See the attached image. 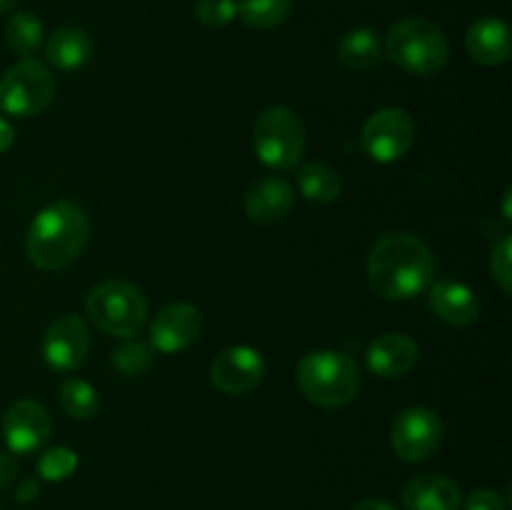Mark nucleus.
Returning <instances> with one entry per match:
<instances>
[{"instance_id": "f257e3e1", "label": "nucleus", "mask_w": 512, "mask_h": 510, "mask_svg": "<svg viewBox=\"0 0 512 510\" xmlns=\"http://www.w3.org/2000/svg\"><path fill=\"white\" fill-rule=\"evenodd\" d=\"M435 260L413 233H388L370 248L368 280L385 300H410L430 288Z\"/></svg>"}, {"instance_id": "f03ea898", "label": "nucleus", "mask_w": 512, "mask_h": 510, "mask_svg": "<svg viewBox=\"0 0 512 510\" xmlns=\"http://www.w3.org/2000/svg\"><path fill=\"white\" fill-rule=\"evenodd\" d=\"M90 240V220L73 200H60L40 210L25 235L28 260L40 270L58 273L83 255Z\"/></svg>"}, {"instance_id": "7ed1b4c3", "label": "nucleus", "mask_w": 512, "mask_h": 510, "mask_svg": "<svg viewBox=\"0 0 512 510\" xmlns=\"http://www.w3.org/2000/svg\"><path fill=\"white\" fill-rule=\"evenodd\" d=\"M383 53L405 73L433 78L448 65L450 45L440 25L420 15H410L388 30Z\"/></svg>"}, {"instance_id": "20e7f679", "label": "nucleus", "mask_w": 512, "mask_h": 510, "mask_svg": "<svg viewBox=\"0 0 512 510\" xmlns=\"http://www.w3.org/2000/svg\"><path fill=\"white\" fill-rule=\"evenodd\" d=\"M298 385L310 403L320 408H343L358 398L363 375L348 353L313 350L298 363Z\"/></svg>"}, {"instance_id": "39448f33", "label": "nucleus", "mask_w": 512, "mask_h": 510, "mask_svg": "<svg viewBox=\"0 0 512 510\" xmlns=\"http://www.w3.org/2000/svg\"><path fill=\"white\" fill-rule=\"evenodd\" d=\"M88 318L95 328L115 338H135L148 318V300L138 285L128 280L110 278L95 285L85 300Z\"/></svg>"}, {"instance_id": "423d86ee", "label": "nucleus", "mask_w": 512, "mask_h": 510, "mask_svg": "<svg viewBox=\"0 0 512 510\" xmlns=\"http://www.w3.org/2000/svg\"><path fill=\"white\" fill-rule=\"evenodd\" d=\"M305 125L298 113L285 105H273L263 110L253 125V148L263 165L273 170H290L303 160Z\"/></svg>"}, {"instance_id": "0eeeda50", "label": "nucleus", "mask_w": 512, "mask_h": 510, "mask_svg": "<svg viewBox=\"0 0 512 510\" xmlns=\"http://www.w3.org/2000/svg\"><path fill=\"white\" fill-rule=\"evenodd\" d=\"M55 98V78L48 65L23 58L0 78V110L15 118L40 115Z\"/></svg>"}, {"instance_id": "6e6552de", "label": "nucleus", "mask_w": 512, "mask_h": 510, "mask_svg": "<svg viewBox=\"0 0 512 510\" xmlns=\"http://www.w3.org/2000/svg\"><path fill=\"white\" fill-rule=\"evenodd\" d=\"M415 143V123L408 110L383 108L370 115L360 133L363 153L375 163H395L405 158Z\"/></svg>"}, {"instance_id": "1a4fd4ad", "label": "nucleus", "mask_w": 512, "mask_h": 510, "mask_svg": "<svg viewBox=\"0 0 512 510\" xmlns=\"http://www.w3.org/2000/svg\"><path fill=\"white\" fill-rule=\"evenodd\" d=\"M445 435V425L435 410L415 405L405 408L395 415L393 428H390V445L395 455L405 463H418L430 458L440 448Z\"/></svg>"}, {"instance_id": "9d476101", "label": "nucleus", "mask_w": 512, "mask_h": 510, "mask_svg": "<svg viewBox=\"0 0 512 510\" xmlns=\"http://www.w3.org/2000/svg\"><path fill=\"white\" fill-rule=\"evenodd\" d=\"M265 358L250 345H233L215 355L210 380L225 395H245L258 388L265 378Z\"/></svg>"}, {"instance_id": "9b49d317", "label": "nucleus", "mask_w": 512, "mask_h": 510, "mask_svg": "<svg viewBox=\"0 0 512 510\" xmlns=\"http://www.w3.org/2000/svg\"><path fill=\"white\" fill-rule=\"evenodd\" d=\"M88 350L90 333L80 315H60L43 335V360L60 373L78 370L88 358Z\"/></svg>"}, {"instance_id": "f8f14e48", "label": "nucleus", "mask_w": 512, "mask_h": 510, "mask_svg": "<svg viewBox=\"0 0 512 510\" xmlns=\"http://www.w3.org/2000/svg\"><path fill=\"white\" fill-rule=\"evenodd\" d=\"M53 433L50 413L38 400H18L3 418L5 445L13 455H33L43 448Z\"/></svg>"}, {"instance_id": "ddd939ff", "label": "nucleus", "mask_w": 512, "mask_h": 510, "mask_svg": "<svg viewBox=\"0 0 512 510\" xmlns=\"http://www.w3.org/2000/svg\"><path fill=\"white\" fill-rule=\"evenodd\" d=\"M203 313L190 303H170L158 310L150 325V345L158 353H180L198 340Z\"/></svg>"}, {"instance_id": "4468645a", "label": "nucleus", "mask_w": 512, "mask_h": 510, "mask_svg": "<svg viewBox=\"0 0 512 510\" xmlns=\"http://www.w3.org/2000/svg\"><path fill=\"white\" fill-rule=\"evenodd\" d=\"M418 358V343L405 333L378 335L365 353V363L378 378H403L418 365Z\"/></svg>"}, {"instance_id": "2eb2a0df", "label": "nucleus", "mask_w": 512, "mask_h": 510, "mask_svg": "<svg viewBox=\"0 0 512 510\" xmlns=\"http://www.w3.org/2000/svg\"><path fill=\"white\" fill-rule=\"evenodd\" d=\"M405 510H458L463 493L458 483L440 473H420L403 485Z\"/></svg>"}, {"instance_id": "dca6fc26", "label": "nucleus", "mask_w": 512, "mask_h": 510, "mask_svg": "<svg viewBox=\"0 0 512 510\" xmlns=\"http://www.w3.org/2000/svg\"><path fill=\"white\" fill-rule=\"evenodd\" d=\"M470 58L480 65H505L512 55L510 25L500 18L475 20L465 35Z\"/></svg>"}, {"instance_id": "f3484780", "label": "nucleus", "mask_w": 512, "mask_h": 510, "mask_svg": "<svg viewBox=\"0 0 512 510\" xmlns=\"http://www.w3.org/2000/svg\"><path fill=\"white\" fill-rule=\"evenodd\" d=\"M430 310L438 315L443 323L448 325H470L478 320L480 303L478 295L468 288V285L458 283V280H438L430 285Z\"/></svg>"}, {"instance_id": "a211bd4d", "label": "nucleus", "mask_w": 512, "mask_h": 510, "mask_svg": "<svg viewBox=\"0 0 512 510\" xmlns=\"http://www.w3.org/2000/svg\"><path fill=\"white\" fill-rule=\"evenodd\" d=\"M293 185L283 178H263L245 193V213L255 223H278L293 210Z\"/></svg>"}, {"instance_id": "6ab92c4d", "label": "nucleus", "mask_w": 512, "mask_h": 510, "mask_svg": "<svg viewBox=\"0 0 512 510\" xmlns=\"http://www.w3.org/2000/svg\"><path fill=\"white\" fill-rule=\"evenodd\" d=\"M45 58L58 70H80L93 58V38L83 28L65 25L45 40Z\"/></svg>"}, {"instance_id": "aec40b11", "label": "nucleus", "mask_w": 512, "mask_h": 510, "mask_svg": "<svg viewBox=\"0 0 512 510\" xmlns=\"http://www.w3.org/2000/svg\"><path fill=\"white\" fill-rule=\"evenodd\" d=\"M338 60L348 70H370L383 60V40L373 28H355L338 43Z\"/></svg>"}, {"instance_id": "412c9836", "label": "nucleus", "mask_w": 512, "mask_h": 510, "mask_svg": "<svg viewBox=\"0 0 512 510\" xmlns=\"http://www.w3.org/2000/svg\"><path fill=\"white\" fill-rule=\"evenodd\" d=\"M298 188L313 203H333L343 190L338 170L325 163H305L298 170Z\"/></svg>"}, {"instance_id": "4be33fe9", "label": "nucleus", "mask_w": 512, "mask_h": 510, "mask_svg": "<svg viewBox=\"0 0 512 510\" xmlns=\"http://www.w3.org/2000/svg\"><path fill=\"white\" fill-rule=\"evenodd\" d=\"M5 40H8L10 50L23 58H33L43 45V23L33 13H15L5 25Z\"/></svg>"}, {"instance_id": "5701e85b", "label": "nucleus", "mask_w": 512, "mask_h": 510, "mask_svg": "<svg viewBox=\"0 0 512 510\" xmlns=\"http://www.w3.org/2000/svg\"><path fill=\"white\" fill-rule=\"evenodd\" d=\"M290 13H293V0H238V15L250 28H278Z\"/></svg>"}, {"instance_id": "b1692460", "label": "nucleus", "mask_w": 512, "mask_h": 510, "mask_svg": "<svg viewBox=\"0 0 512 510\" xmlns=\"http://www.w3.org/2000/svg\"><path fill=\"white\" fill-rule=\"evenodd\" d=\"M60 405L75 420H90L98 415V390L83 378H68L60 385Z\"/></svg>"}, {"instance_id": "393cba45", "label": "nucleus", "mask_w": 512, "mask_h": 510, "mask_svg": "<svg viewBox=\"0 0 512 510\" xmlns=\"http://www.w3.org/2000/svg\"><path fill=\"white\" fill-rule=\"evenodd\" d=\"M155 350L150 343H140V340L128 338L118 350L113 353V365L123 375H140L153 365Z\"/></svg>"}, {"instance_id": "a878e982", "label": "nucleus", "mask_w": 512, "mask_h": 510, "mask_svg": "<svg viewBox=\"0 0 512 510\" xmlns=\"http://www.w3.org/2000/svg\"><path fill=\"white\" fill-rule=\"evenodd\" d=\"M75 468H78V453L65 448V445H55V448L45 450L38 460V475L43 480H53V483L70 478Z\"/></svg>"}, {"instance_id": "bb28decb", "label": "nucleus", "mask_w": 512, "mask_h": 510, "mask_svg": "<svg viewBox=\"0 0 512 510\" xmlns=\"http://www.w3.org/2000/svg\"><path fill=\"white\" fill-rule=\"evenodd\" d=\"M238 15V0H198L195 18L205 28H225Z\"/></svg>"}, {"instance_id": "cd10ccee", "label": "nucleus", "mask_w": 512, "mask_h": 510, "mask_svg": "<svg viewBox=\"0 0 512 510\" xmlns=\"http://www.w3.org/2000/svg\"><path fill=\"white\" fill-rule=\"evenodd\" d=\"M490 270H493V278L498 280L500 290L505 295H510L512 290V240L510 235H500L495 240L493 250H490Z\"/></svg>"}, {"instance_id": "c85d7f7f", "label": "nucleus", "mask_w": 512, "mask_h": 510, "mask_svg": "<svg viewBox=\"0 0 512 510\" xmlns=\"http://www.w3.org/2000/svg\"><path fill=\"white\" fill-rule=\"evenodd\" d=\"M465 510H508V503L495 490L480 488L465 498Z\"/></svg>"}, {"instance_id": "c756f323", "label": "nucleus", "mask_w": 512, "mask_h": 510, "mask_svg": "<svg viewBox=\"0 0 512 510\" xmlns=\"http://www.w3.org/2000/svg\"><path fill=\"white\" fill-rule=\"evenodd\" d=\"M18 478V460L13 453H0V490L10 488Z\"/></svg>"}, {"instance_id": "7c9ffc66", "label": "nucleus", "mask_w": 512, "mask_h": 510, "mask_svg": "<svg viewBox=\"0 0 512 510\" xmlns=\"http://www.w3.org/2000/svg\"><path fill=\"white\" fill-rule=\"evenodd\" d=\"M38 493H40L38 480L25 478L23 483L18 485V490H15V500H18V503H30V500L38 498Z\"/></svg>"}, {"instance_id": "2f4dec72", "label": "nucleus", "mask_w": 512, "mask_h": 510, "mask_svg": "<svg viewBox=\"0 0 512 510\" xmlns=\"http://www.w3.org/2000/svg\"><path fill=\"white\" fill-rule=\"evenodd\" d=\"M353 510H398L393 503L388 500H380V498H365L360 500L358 505H353Z\"/></svg>"}, {"instance_id": "473e14b6", "label": "nucleus", "mask_w": 512, "mask_h": 510, "mask_svg": "<svg viewBox=\"0 0 512 510\" xmlns=\"http://www.w3.org/2000/svg\"><path fill=\"white\" fill-rule=\"evenodd\" d=\"M13 140H15L13 125H10L5 118H0V153H5V150L10 148V145H13Z\"/></svg>"}, {"instance_id": "72a5a7b5", "label": "nucleus", "mask_w": 512, "mask_h": 510, "mask_svg": "<svg viewBox=\"0 0 512 510\" xmlns=\"http://www.w3.org/2000/svg\"><path fill=\"white\" fill-rule=\"evenodd\" d=\"M18 3L20 0H0V15L8 13V10H13Z\"/></svg>"}, {"instance_id": "f704fd0d", "label": "nucleus", "mask_w": 512, "mask_h": 510, "mask_svg": "<svg viewBox=\"0 0 512 510\" xmlns=\"http://www.w3.org/2000/svg\"><path fill=\"white\" fill-rule=\"evenodd\" d=\"M503 218L510 220V190L505 193V203H503Z\"/></svg>"}]
</instances>
